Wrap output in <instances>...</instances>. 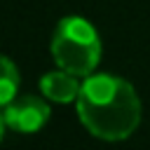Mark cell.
Masks as SVG:
<instances>
[{"instance_id": "2", "label": "cell", "mask_w": 150, "mask_h": 150, "mask_svg": "<svg viewBox=\"0 0 150 150\" xmlns=\"http://www.w3.org/2000/svg\"><path fill=\"white\" fill-rule=\"evenodd\" d=\"M52 56L59 68L89 77L101 56V40L96 28L82 16L61 19L52 38Z\"/></svg>"}, {"instance_id": "5", "label": "cell", "mask_w": 150, "mask_h": 150, "mask_svg": "<svg viewBox=\"0 0 150 150\" xmlns=\"http://www.w3.org/2000/svg\"><path fill=\"white\" fill-rule=\"evenodd\" d=\"M0 80H2V84H0V101L5 105V103H9L14 98V94L19 89V70H16V66L7 56H2V77Z\"/></svg>"}, {"instance_id": "4", "label": "cell", "mask_w": 150, "mask_h": 150, "mask_svg": "<svg viewBox=\"0 0 150 150\" xmlns=\"http://www.w3.org/2000/svg\"><path fill=\"white\" fill-rule=\"evenodd\" d=\"M75 77L77 75H73V73H68L63 68L61 70H52L40 80V89H42V94L47 98L59 101V103H68V101L77 98L80 89H82V84Z\"/></svg>"}, {"instance_id": "1", "label": "cell", "mask_w": 150, "mask_h": 150, "mask_svg": "<svg viewBox=\"0 0 150 150\" xmlns=\"http://www.w3.org/2000/svg\"><path fill=\"white\" fill-rule=\"evenodd\" d=\"M82 124L98 138L120 141L136 131L141 122V101L136 89L117 75H89L77 96Z\"/></svg>"}, {"instance_id": "3", "label": "cell", "mask_w": 150, "mask_h": 150, "mask_svg": "<svg viewBox=\"0 0 150 150\" xmlns=\"http://www.w3.org/2000/svg\"><path fill=\"white\" fill-rule=\"evenodd\" d=\"M47 120H49V105L38 96H19V98L14 96L2 108V124L21 134L40 131Z\"/></svg>"}]
</instances>
